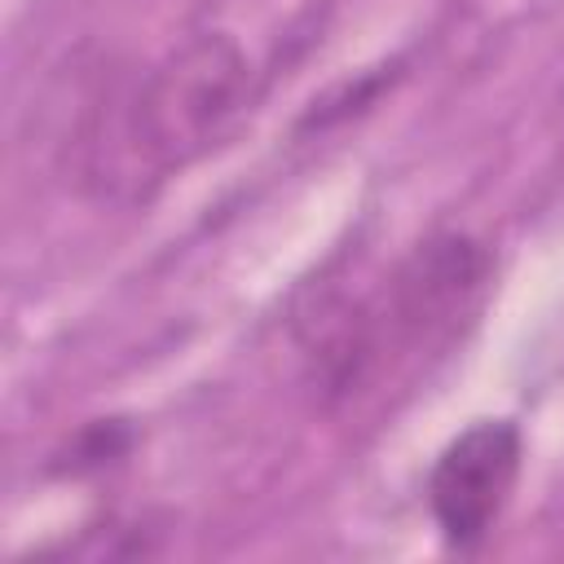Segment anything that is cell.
I'll return each mask as SVG.
<instances>
[{"instance_id":"1","label":"cell","mask_w":564,"mask_h":564,"mask_svg":"<svg viewBox=\"0 0 564 564\" xmlns=\"http://www.w3.org/2000/svg\"><path fill=\"white\" fill-rule=\"evenodd\" d=\"M251 106V62L229 35H194L132 93L123 115L137 176L159 181L207 154Z\"/></svg>"},{"instance_id":"2","label":"cell","mask_w":564,"mask_h":564,"mask_svg":"<svg viewBox=\"0 0 564 564\" xmlns=\"http://www.w3.org/2000/svg\"><path fill=\"white\" fill-rule=\"evenodd\" d=\"M524 436L511 419H476L427 471V507L454 551H476L502 520L520 480Z\"/></svg>"}]
</instances>
